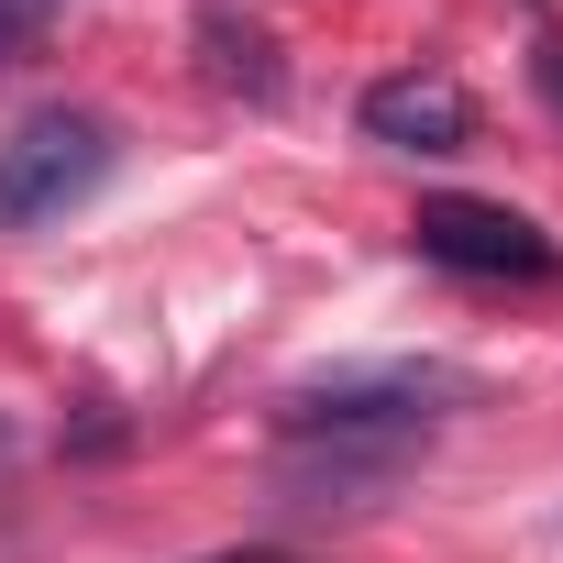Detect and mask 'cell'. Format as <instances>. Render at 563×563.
I'll return each mask as SVG.
<instances>
[{"mask_svg": "<svg viewBox=\"0 0 563 563\" xmlns=\"http://www.w3.org/2000/svg\"><path fill=\"white\" fill-rule=\"evenodd\" d=\"M111 177V122L100 111H34L0 144V232H45Z\"/></svg>", "mask_w": 563, "mask_h": 563, "instance_id": "cell-1", "label": "cell"}, {"mask_svg": "<svg viewBox=\"0 0 563 563\" xmlns=\"http://www.w3.org/2000/svg\"><path fill=\"white\" fill-rule=\"evenodd\" d=\"M409 243H420L442 276H475V288H552V276H563L552 232H541L530 210H508V199H420Z\"/></svg>", "mask_w": 563, "mask_h": 563, "instance_id": "cell-2", "label": "cell"}, {"mask_svg": "<svg viewBox=\"0 0 563 563\" xmlns=\"http://www.w3.org/2000/svg\"><path fill=\"white\" fill-rule=\"evenodd\" d=\"M431 398H464V376L442 365H332L310 387L276 398V431H431Z\"/></svg>", "mask_w": 563, "mask_h": 563, "instance_id": "cell-3", "label": "cell"}, {"mask_svg": "<svg viewBox=\"0 0 563 563\" xmlns=\"http://www.w3.org/2000/svg\"><path fill=\"white\" fill-rule=\"evenodd\" d=\"M365 144H398V155H464L475 144V100L442 78V67H398L365 89Z\"/></svg>", "mask_w": 563, "mask_h": 563, "instance_id": "cell-4", "label": "cell"}, {"mask_svg": "<svg viewBox=\"0 0 563 563\" xmlns=\"http://www.w3.org/2000/svg\"><path fill=\"white\" fill-rule=\"evenodd\" d=\"M56 12H67V0H0V67H12V56H34Z\"/></svg>", "mask_w": 563, "mask_h": 563, "instance_id": "cell-5", "label": "cell"}, {"mask_svg": "<svg viewBox=\"0 0 563 563\" xmlns=\"http://www.w3.org/2000/svg\"><path fill=\"white\" fill-rule=\"evenodd\" d=\"M530 78H541V100L563 111V34H541V56H530Z\"/></svg>", "mask_w": 563, "mask_h": 563, "instance_id": "cell-6", "label": "cell"}, {"mask_svg": "<svg viewBox=\"0 0 563 563\" xmlns=\"http://www.w3.org/2000/svg\"><path fill=\"white\" fill-rule=\"evenodd\" d=\"M221 563H288V552H221Z\"/></svg>", "mask_w": 563, "mask_h": 563, "instance_id": "cell-7", "label": "cell"}]
</instances>
